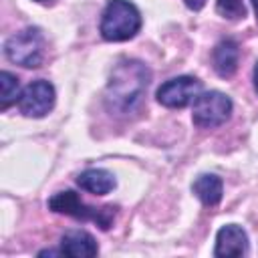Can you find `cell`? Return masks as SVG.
<instances>
[{"mask_svg": "<svg viewBox=\"0 0 258 258\" xmlns=\"http://www.w3.org/2000/svg\"><path fill=\"white\" fill-rule=\"evenodd\" d=\"M149 71L139 60H125L121 62L109 81V105L115 111L129 113L145 93L149 85Z\"/></svg>", "mask_w": 258, "mask_h": 258, "instance_id": "6da1fadb", "label": "cell"}, {"mask_svg": "<svg viewBox=\"0 0 258 258\" xmlns=\"http://www.w3.org/2000/svg\"><path fill=\"white\" fill-rule=\"evenodd\" d=\"M141 28V14L129 0H109L101 16V36L109 42L133 38Z\"/></svg>", "mask_w": 258, "mask_h": 258, "instance_id": "7a4b0ae2", "label": "cell"}, {"mask_svg": "<svg viewBox=\"0 0 258 258\" xmlns=\"http://www.w3.org/2000/svg\"><path fill=\"white\" fill-rule=\"evenodd\" d=\"M48 208L54 214H64V216H71V218L81 220V222H95L101 230H109L113 220H115V208L113 206L91 208L79 198V194H75L71 189L54 194L48 200Z\"/></svg>", "mask_w": 258, "mask_h": 258, "instance_id": "3957f363", "label": "cell"}, {"mask_svg": "<svg viewBox=\"0 0 258 258\" xmlns=\"http://www.w3.org/2000/svg\"><path fill=\"white\" fill-rule=\"evenodd\" d=\"M4 52L8 60L20 67L38 69L44 60V36L38 28H24L6 40Z\"/></svg>", "mask_w": 258, "mask_h": 258, "instance_id": "277c9868", "label": "cell"}, {"mask_svg": "<svg viewBox=\"0 0 258 258\" xmlns=\"http://www.w3.org/2000/svg\"><path fill=\"white\" fill-rule=\"evenodd\" d=\"M232 115V101L228 95L220 91H206L200 93L194 101L191 119L202 129H216L224 125Z\"/></svg>", "mask_w": 258, "mask_h": 258, "instance_id": "5b68a950", "label": "cell"}, {"mask_svg": "<svg viewBox=\"0 0 258 258\" xmlns=\"http://www.w3.org/2000/svg\"><path fill=\"white\" fill-rule=\"evenodd\" d=\"M200 93H202V83L196 77L183 75V77L165 81L157 89V101L163 107L181 109V107H187L189 103H194Z\"/></svg>", "mask_w": 258, "mask_h": 258, "instance_id": "8992f818", "label": "cell"}, {"mask_svg": "<svg viewBox=\"0 0 258 258\" xmlns=\"http://www.w3.org/2000/svg\"><path fill=\"white\" fill-rule=\"evenodd\" d=\"M54 99H56L54 87L48 81L38 79L24 87V91L18 99V107H20L22 115L40 119L50 113V109L54 107Z\"/></svg>", "mask_w": 258, "mask_h": 258, "instance_id": "52a82bcc", "label": "cell"}, {"mask_svg": "<svg viewBox=\"0 0 258 258\" xmlns=\"http://www.w3.org/2000/svg\"><path fill=\"white\" fill-rule=\"evenodd\" d=\"M218 258L228 256H246L248 254V236L238 224H226L216 234V250Z\"/></svg>", "mask_w": 258, "mask_h": 258, "instance_id": "ba28073f", "label": "cell"}, {"mask_svg": "<svg viewBox=\"0 0 258 258\" xmlns=\"http://www.w3.org/2000/svg\"><path fill=\"white\" fill-rule=\"evenodd\" d=\"M60 250L71 258H93L99 252L95 238L85 230H69L60 238Z\"/></svg>", "mask_w": 258, "mask_h": 258, "instance_id": "9c48e42d", "label": "cell"}, {"mask_svg": "<svg viewBox=\"0 0 258 258\" xmlns=\"http://www.w3.org/2000/svg\"><path fill=\"white\" fill-rule=\"evenodd\" d=\"M238 58H240V46L236 40L232 38H224L216 44L214 52H212V62H214V69L216 73L222 77V79H228L236 73L238 69Z\"/></svg>", "mask_w": 258, "mask_h": 258, "instance_id": "30bf717a", "label": "cell"}, {"mask_svg": "<svg viewBox=\"0 0 258 258\" xmlns=\"http://www.w3.org/2000/svg\"><path fill=\"white\" fill-rule=\"evenodd\" d=\"M115 177L111 171L101 169V167H93V169H85L83 173H79L77 177V185L89 194L95 196H105L115 187Z\"/></svg>", "mask_w": 258, "mask_h": 258, "instance_id": "8fae6325", "label": "cell"}, {"mask_svg": "<svg viewBox=\"0 0 258 258\" xmlns=\"http://www.w3.org/2000/svg\"><path fill=\"white\" fill-rule=\"evenodd\" d=\"M191 191L198 196V200H200L204 206L214 208V206H218L220 200H222V191H224L222 179H220L218 175H214V173H204V175H200V177L194 181Z\"/></svg>", "mask_w": 258, "mask_h": 258, "instance_id": "7c38bea8", "label": "cell"}, {"mask_svg": "<svg viewBox=\"0 0 258 258\" xmlns=\"http://www.w3.org/2000/svg\"><path fill=\"white\" fill-rule=\"evenodd\" d=\"M20 95H22V93H20V83H18V79H16L12 73L2 71V73H0V109L6 111L10 105L18 103Z\"/></svg>", "mask_w": 258, "mask_h": 258, "instance_id": "4fadbf2b", "label": "cell"}, {"mask_svg": "<svg viewBox=\"0 0 258 258\" xmlns=\"http://www.w3.org/2000/svg\"><path fill=\"white\" fill-rule=\"evenodd\" d=\"M216 10L228 20H238L246 16V6L242 0H216Z\"/></svg>", "mask_w": 258, "mask_h": 258, "instance_id": "5bb4252c", "label": "cell"}, {"mask_svg": "<svg viewBox=\"0 0 258 258\" xmlns=\"http://www.w3.org/2000/svg\"><path fill=\"white\" fill-rule=\"evenodd\" d=\"M189 10H202L206 6V0H183Z\"/></svg>", "mask_w": 258, "mask_h": 258, "instance_id": "9a60e30c", "label": "cell"}, {"mask_svg": "<svg viewBox=\"0 0 258 258\" xmlns=\"http://www.w3.org/2000/svg\"><path fill=\"white\" fill-rule=\"evenodd\" d=\"M38 256H62V250H40Z\"/></svg>", "mask_w": 258, "mask_h": 258, "instance_id": "2e32d148", "label": "cell"}, {"mask_svg": "<svg viewBox=\"0 0 258 258\" xmlns=\"http://www.w3.org/2000/svg\"><path fill=\"white\" fill-rule=\"evenodd\" d=\"M254 87H256V93H258V62L254 67Z\"/></svg>", "mask_w": 258, "mask_h": 258, "instance_id": "e0dca14e", "label": "cell"}, {"mask_svg": "<svg viewBox=\"0 0 258 258\" xmlns=\"http://www.w3.org/2000/svg\"><path fill=\"white\" fill-rule=\"evenodd\" d=\"M252 6H254V12H256V20H258V0H252Z\"/></svg>", "mask_w": 258, "mask_h": 258, "instance_id": "ac0fdd59", "label": "cell"}, {"mask_svg": "<svg viewBox=\"0 0 258 258\" xmlns=\"http://www.w3.org/2000/svg\"><path fill=\"white\" fill-rule=\"evenodd\" d=\"M36 2H46V0H36Z\"/></svg>", "mask_w": 258, "mask_h": 258, "instance_id": "d6986e66", "label": "cell"}]
</instances>
